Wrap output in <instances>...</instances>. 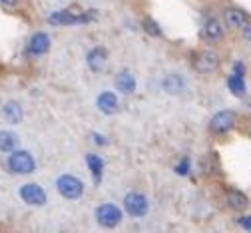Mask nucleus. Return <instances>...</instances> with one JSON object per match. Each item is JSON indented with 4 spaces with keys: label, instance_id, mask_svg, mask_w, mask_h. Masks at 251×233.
I'll use <instances>...</instances> for the list:
<instances>
[{
    "label": "nucleus",
    "instance_id": "nucleus-20",
    "mask_svg": "<svg viewBox=\"0 0 251 233\" xmlns=\"http://www.w3.org/2000/svg\"><path fill=\"white\" fill-rule=\"evenodd\" d=\"M227 88H229L231 94L237 96V98H243V96L247 94V84H245L243 76H237V74L229 76V80H227Z\"/></svg>",
    "mask_w": 251,
    "mask_h": 233
},
{
    "label": "nucleus",
    "instance_id": "nucleus-3",
    "mask_svg": "<svg viewBox=\"0 0 251 233\" xmlns=\"http://www.w3.org/2000/svg\"><path fill=\"white\" fill-rule=\"evenodd\" d=\"M56 189H58V193L62 197H66V199H78L84 193V183H82L80 178L66 174V176H60L56 180Z\"/></svg>",
    "mask_w": 251,
    "mask_h": 233
},
{
    "label": "nucleus",
    "instance_id": "nucleus-13",
    "mask_svg": "<svg viewBox=\"0 0 251 233\" xmlns=\"http://www.w3.org/2000/svg\"><path fill=\"white\" fill-rule=\"evenodd\" d=\"M247 22H249V16H247L243 10H239V8H229V10H226V24H227L229 28H243Z\"/></svg>",
    "mask_w": 251,
    "mask_h": 233
},
{
    "label": "nucleus",
    "instance_id": "nucleus-1",
    "mask_svg": "<svg viewBox=\"0 0 251 233\" xmlns=\"http://www.w3.org/2000/svg\"><path fill=\"white\" fill-rule=\"evenodd\" d=\"M6 165L12 174H18V176L32 174L36 170V161H34L32 154H28L24 150H12L6 159Z\"/></svg>",
    "mask_w": 251,
    "mask_h": 233
},
{
    "label": "nucleus",
    "instance_id": "nucleus-22",
    "mask_svg": "<svg viewBox=\"0 0 251 233\" xmlns=\"http://www.w3.org/2000/svg\"><path fill=\"white\" fill-rule=\"evenodd\" d=\"M176 172H177L179 176H187V174H190V159L183 157V159L176 165Z\"/></svg>",
    "mask_w": 251,
    "mask_h": 233
},
{
    "label": "nucleus",
    "instance_id": "nucleus-26",
    "mask_svg": "<svg viewBox=\"0 0 251 233\" xmlns=\"http://www.w3.org/2000/svg\"><path fill=\"white\" fill-rule=\"evenodd\" d=\"M16 2L18 0H0V4H2L4 8H12V6H16Z\"/></svg>",
    "mask_w": 251,
    "mask_h": 233
},
{
    "label": "nucleus",
    "instance_id": "nucleus-25",
    "mask_svg": "<svg viewBox=\"0 0 251 233\" xmlns=\"http://www.w3.org/2000/svg\"><path fill=\"white\" fill-rule=\"evenodd\" d=\"M92 138H94V142H96L98 146H106L108 144V140H104V136H100V134H94Z\"/></svg>",
    "mask_w": 251,
    "mask_h": 233
},
{
    "label": "nucleus",
    "instance_id": "nucleus-11",
    "mask_svg": "<svg viewBox=\"0 0 251 233\" xmlns=\"http://www.w3.org/2000/svg\"><path fill=\"white\" fill-rule=\"evenodd\" d=\"M96 106H98V110H100L102 114H106V116L116 114L118 108H120L118 98H116L114 92H102V94L98 96V100H96Z\"/></svg>",
    "mask_w": 251,
    "mask_h": 233
},
{
    "label": "nucleus",
    "instance_id": "nucleus-2",
    "mask_svg": "<svg viewBox=\"0 0 251 233\" xmlns=\"http://www.w3.org/2000/svg\"><path fill=\"white\" fill-rule=\"evenodd\" d=\"M94 20V12H70V10H58L54 12L48 22L54 26H72V24H88Z\"/></svg>",
    "mask_w": 251,
    "mask_h": 233
},
{
    "label": "nucleus",
    "instance_id": "nucleus-17",
    "mask_svg": "<svg viewBox=\"0 0 251 233\" xmlns=\"http://www.w3.org/2000/svg\"><path fill=\"white\" fill-rule=\"evenodd\" d=\"M247 204H249V199H247V195L243 191H239V189H229L227 191V206L231 209H237V211L245 209Z\"/></svg>",
    "mask_w": 251,
    "mask_h": 233
},
{
    "label": "nucleus",
    "instance_id": "nucleus-18",
    "mask_svg": "<svg viewBox=\"0 0 251 233\" xmlns=\"http://www.w3.org/2000/svg\"><path fill=\"white\" fill-rule=\"evenodd\" d=\"M16 148H18V136L12 134V131H6V129L0 131V152L10 154Z\"/></svg>",
    "mask_w": 251,
    "mask_h": 233
},
{
    "label": "nucleus",
    "instance_id": "nucleus-10",
    "mask_svg": "<svg viewBox=\"0 0 251 233\" xmlns=\"http://www.w3.org/2000/svg\"><path fill=\"white\" fill-rule=\"evenodd\" d=\"M106 62H108V52H106V48L96 46V48H92V50L88 52V66H90L92 72H102L104 66H106Z\"/></svg>",
    "mask_w": 251,
    "mask_h": 233
},
{
    "label": "nucleus",
    "instance_id": "nucleus-8",
    "mask_svg": "<svg viewBox=\"0 0 251 233\" xmlns=\"http://www.w3.org/2000/svg\"><path fill=\"white\" fill-rule=\"evenodd\" d=\"M28 54L30 56H42L50 50V36L46 34V32H36V34H32V38L28 40Z\"/></svg>",
    "mask_w": 251,
    "mask_h": 233
},
{
    "label": "nucleus",
    "instance_id": "nucleus-16",
    "mask_svg": "<svg viewBox=\"0 0 251 233\" xmlns=\"http://www.w3.org/2000/svg\"><path fill=\"white\" fill-rule=\"evenodd\" d=\"M86 163H88V168L94 176V180H96V183H100L102 180V174H104V159L96 154H88L86 155Z\"/></svg>",
    "mask_w": 251,
    "mask_h": 233
},
{
    "label": "nucleus",
    "instance_id": "nucleus-14",
    "mask_svg": "<svg viewBox=\"0 0 251 233\" xmlns=\"http://www.w3.org/2000/svg\"><path fill=\"white\" fill-rule=\"evenodd\" d=\"M222 36H224V30H222V24H219V20L209 18L203 24V38L209 40V42H217Z\"/></svg>",
    "mask_w": 251,
    "mask_h": 233
},
{
    "label": "nucleus",
    "instance_id": "nucleus-12",
    "mask_svg": "<svg viewBox=\"0 0 251 233\" xmlns=\"http://www.w3.org/2000/svg\"><path fill=\"white\" fill-rule=\"evenodd\" d=\"M2 116H4V120L8 124H20L22 116H24L22 114V106L18 102H14V100H10V102H6L4 108H2Z\"/></svg>",
    "mask_w": 251,
    "mask_h": 233
},
{
    "label": "nucleus",
    "instance_id": "nucleus-6",
    "mask_svg": "<svg viewBox=\"0 0 251 233\" xmlns=\"http://www.w3.org/2000/svg\"><path fill=\"white\" fill-rule=\"evenodd\" d=\"M96 221H98L102 227L112 229V227H116V225L122 221V211H120V207H116L114 204H104V206H100V207L96 209Z\"/></svg>",
    "mask_w": 251,
    "mask_h": 233
},
{
    "label": "nucleus",
    "instance_id": "nucleus-5",
    "mask_svg": "<svg viewBox=\"0 0 251 233\" xmlns=\"http://www.w3.org/2000/svg\"><path fill=\"white\" fill-rule=\"evenodd\" d=\"M235 122H237V114L233 110H222L211 118L209 128H211V131H215V134H227L229 129H233Z\"/></svg>",
    "mask_w": 251,
    "mask_h": 233
},
{
    "label": "nucleus",
    "instance_id": "nucleus-19",
    "mask_svg": "<svg viewBox=\"0 0 251 233\" xmlns=\"http://www.w3.org/2000/svg\"><path fill=\"white\" fill-rule=\"evenodd\" d=\"M164 90L170 92V94H179V92L185 90V80L179 74H170L164 80Z\"/></svg>",
    "mask_w": 251,
    "mask_h": 233
},
{
    "label": "nucleus",
    "instance_id": "nucleus-23",
    "mask_svg": "<svg viewBox=\"0 0 251 233\" xmlns=\"http://www.w3.org/2000/svg\"><path fill=\"white\" fill-rule=\"evenodd\" d=\"M233 74H237V76H243L245 74V66L241 62H235L233 64Z\"/></svg>",
    "mask_w": 251,
    "mask_h": 233
},
{
    "label": "nucleus",
    "instance_id": "nucleus-24",
    "mask_svg": "<svg viewBox=\"0 0 251 233\" xmlns=\"http://www.w3.org/2000/svg\"><path fill=\"white\" fill-rule=\"evenodd\" d=\"M239 223L243 225L245 231H251V217H249V215H243V217L239 219Z\"/></svg>",
    "mask_w": 251,
    "mask_h": 233
},
{
    "label": "nucleus",
    "instance_id": "nucleus-4",
    "mask_svg": "<svg viewBox=\"0 0 251 233\" xmlns=\"http://www.w3.org/2000/svg\"><path fill=\"white\" fill-rule=\"evenodd\" d=\"M124 207L132 217H144L148 213V207H150V202L148 197L140 191H130L128 195L124 197Z\"/></svg>",
    "mask_w": 251,
    "mask_h": 233
},
{
    "label": "nucleus",
    "instance_id": "nucleus-15",
    "mask_svg": "<svg viewBox=\"0 0 251 233\" xmlns=\"http://www.w3.org/2000/svg\"><path fill=\"white\" fill-rule=\"evenodd\" d=\"M116 88L122 92V94H132L136 90V80L134 76L128 72V70H124L116 76Z\"/></svg>",
    "mask_w": 251,
    "mask_h": 233
},
{
    "label": "nucleus",
    "instance_id": "nucleus-9",
    "mask_svg": "<svg viewBox=\"0 0 251 233\" xmlns=\"http://www.w3.org/2000/svg\"><path fill=\"white\" fill-rule=\"evenodd\" d=\"M194 64H196V70L198 72L207 74V72H213L217 66H219V58H217L215 52H200Z\"/></svg>",
    "mask_w": 251,
    "mask_h": 233
},
{
    "label": "nucleus",
    "instance_id": "nucleus-7",
    "mask_svg": "<svg viewBox=\"0 0 251 233\" xmlns=\"http://www.w3.org/2000/svg\"><path fill=\"white\" fill-rule=\"evenodd\" d=\"M20 197L28 206H44L46 204V191L38 183H24L20 187Z\"/></svg>",
    "mask_w": 251,
    "mask_h": 233
},
{
    "label": "nucleus",
    "instance_id": "nucleus-21",
    "mask_svg": "<svg viewBox=\"0 0 251 233\" xmlns=\"http://www.w3.org/2000/svg\"><path fill=\"white\" fill-rule=\"evenodd\" d=\"M144 28H146L148 34H151V36H162L160 24L155 22V20H151V18H146V20H144Z\"/></svg>",
    "mask_w": 251,
    "mask_h": 233
}]
</instances>
